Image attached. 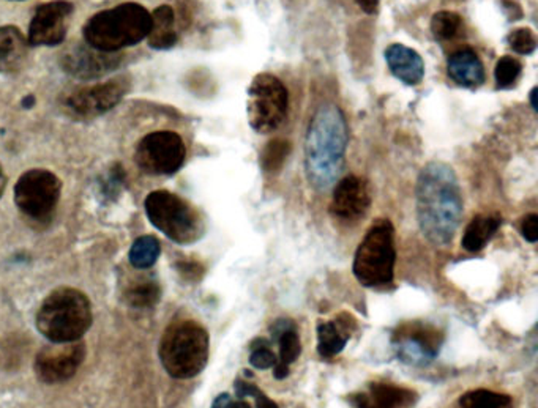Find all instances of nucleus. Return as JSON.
<instances>
[{"instance_id": "1", "label": "nucleus", "mask_w": 538, "mask_h": 408, "mask_svg": "<svg viewBox=\"0 0 538 408\" xmlns=\"http://www.w3.org/2000/svg\"><path fill=\"white\" fill-rule=\"evenodd\" d=\"M417 219L421 234L436 246L452 242L463 217V196L457 173L446 162H433L417 180Z\"/></svg>"}, {"instance_id": "2", "label": "nucleus", "mask_w": 538, "mask_h": 408, "mask_svg": "<svg viewBox=\"0 0 538 408\" xmlns=\"http://www.w3.org/2000/svg\"><path fill=\"white\" fill-rule=\"evenodd\" d=\"M347 141L346 117L340 107L332 103L319 106L305 136V172L317 191H327L340 180Z\"/></svg>"}, {"instance_id": "3", "label": "nucleus", "mask_w": 538, "mask_h": 408, "mask_svg": "<svg viewBox=\"0 0 538 408\" xmlns=\"http://www.w3.org/2000/svg\"><path fill=\"white\" fill-rule=\"evenodd\" d=\"M152 14L146 6L128 2L93 14L84 25V40L93 50L118 52L149 37Z\"/></svg>"}, {"instance_id": "4", "label": "nucleus", "mask_w": 538, "mask_h": 408, "mask_svg": "<svg viewBox=\"0 0 538 408\" xmlns=\"http://www.w3.org/2000/svg\"><path fill=\"white\" fill-rule=\"evenodd\" d=\"M90 325V303L86 295L76 289H57L38 310L40 333L56 344L80 340Z\"/></svg>"}, {"instance_id": "5", "label": "nucleus", "mask_w": 538, "mask_h": 408, "mask_svg": "<svg viewBox=\"0 0 538 408\" xmlns=\"http://www.w3.org/2000/svg\"><path fill=\"white\" fill-rule=\"evenodd\" d=\"M160 359L171 377H196L209 359V334L193 320L174 322L163 334Z\"/></svg>"}, {"instance_id": "6", "label": "nucleus", "mask_w": 538, "mask_h": 408, "mask_svg": "<svg viewBox=\"0 0 538 408\" xmlns=\"http://www.w3.org/2000/svg\"><path fill=\"white\" fill-rule=\"evenodd\" d=\"M395 262L393 224L389 219H378L355 251L354 276L365 287L392 284L395 276Z\"/></svg>"}, {"instance_id": "7", "label": "nucleus", "mask_w": 538, "mask_h": 408, "mask_svg": "<svg viewBox=\"0 0 538 408\" xmlns=\"http://www.w3.org/2000/svg\"><path fill=\"white\" fill-rule=\"evenodd\" d=\"M146 211L150 223L173 242L190 245L203 236L204 226L198 211L177 194L163 190L150 192L146 199Z\"/></svg>"}, {"instance_id": "8", "label": "nucleus", "mask_w": 538, "mask_h": 408, "mask_svg": "<svg viewBox=\"0 0 538 408\" xmlns=\"http://www.w3.org/2000/svg\"><path fill=\"white\" fill-rule=\"evenodd\" d=\"M289 109V93L277 76L260 73L248 87L247 116L250 126L260 134H269L285 124Z\"/></svg>"}, {"instance_id": "9", "label": "nucleus", "mask_w": 538, "mask_h": 408, "mask_svg": "<svg viewBox=\"0 0 538 408\" xmlns=\"http://www.w3.org/2000/svg\"><path fill=\"white\" fill-rule=\"evenodd\" d=\"M130 90V79L125 76L112 78L95 86H84L65 93L61 103L63 111L75 120H92L111 111Z\"/></svg>"}, {"instance_id": "10", "label": "nucleus", "mask_w": 538, "mask_h": 408, "mask_svg": "<svg viewBox=\"0 0 538 408\" xmlns=\"http://www.w3.org/2000/svg\"><path fill=\"white\" fill-rule=\"evenodd\" d=\"M62 192V181L56 173L32 169L19 177L14 186V202L25 217L48 219L56 209Z\"/></svg>"}, {"instance_id": "11", "label": "nucleus", "mask_w": 538, "mask_h": 408, "mask_svg": "<svg viewBox=\"0 0 538 408\" xmlns=\"http://www.w3.org/2000/svg\"><path fill=\"white\" fill-rule=\"evenodd\" d=\"M186 147L174 131H155L137 144L135 162L150 175H173L184 166Z\"/></svg>"}, {"instance_id": "12", "label": "nucleus", "mask_w": 538, "mask_h": 408, "mask_svg": "<svg viewBox=\"0 0 538 408\" xmlns=\"http://www.w3.org/2000/svg\"><path fill=\"white\" fill-rule=\"evenodd\" d=\"M444 334L428 323H402L392 334V346L398 359L409 366H428L438 358Z\"/></svg>"}, {"instance_id": "13", "label": "nucleus", "mask_w": 538, "mask_h": 408, "mask_svg": "<svg viewBox=\"0 0 538 408\" xmlns=\"http://www.w3.org/2000/svg\"><path fill=\"white\" fill-rule=\"evenodd\" d=\"M124 56L118 52L93 50L89 44H73L61 54V67L78 79H99L120 69Z\"/></svg>"}, {"instance_id": "14", "label": "nucleus", "mask_w": 538, "mask_h": 408, "mask_svg": "<svg viewBox=\"0 0 538 408\" xmlns=\"http://www.w3.org/2000/svg\"><path fill=\"white\" fill-rule=\"evenodd\" d=\"M86 357V347L80 342H63L44 347L35 359L37 377L43 384H62L73 377Z\"/></svg>"}, {"instance_id": "15", "label": "nucleus", "mask_w": 538, "mask_h": 408, "mask_svg": "<svg viewBox=\"0 0 538 408\" xmlns=\"http://www.w3.org/2000/svg\"><path fill=\"white\" fill-rule=\"evenodd\" d=\"M75 6L67 0H54L37 8L29 25L31 46H57L63 43Z\"/></svg>"}, {"instance_id": "16", "label": "nucleus", "mask_w": 538, "mask_h": 408, "mask_svg": "<svg viewBox=\"0 0 538 408\" xmlns=\"http://www.w3.org/2000/svg\"><path fill=\"white\" fill-rule=\"evenodd\" d=\"M370 205L372 196L365 180L347 175L335 186L330 213L343 221H359L368 213Z\"/></svg>"}, {"instance_id": "17", "label": "nucleus", "mask_w": 538, "mask_h": 408, "mask_svg": "<svg viewBox=\"0 0 538 408\" xmlns=\"http://www.w3.org/2000/svg\"><path fill=\"white\" fill-rule=\"evenodd\" d=\"M415 401L414 391L392 384H372L365 393L349 396L355 408H408Z\"/></svg>"}, {"instance_id": "18", "label": "nucleus", "mask_w": 538, "mask_h": 408, "mask_svg": "<svg viewBox=\"0 0 538 408\" xmlns=\"http://www.w3.org/2000/svg\"><path fill=\"white\" fill-rule=\"evenodd\" d=\"M385 62L392 75L406 86L420 84L425 76V62L420 54L404 44H390L385 50Z\"/></svg>"}, {"instance_id": "19", "label": "nucleus", "mask_w": 538, "mask_h": 408, "mask_svg": "<svg viewBox=\"0 0 538 408\" xmlns=\"http://www.w3.org/2000/svg\"><path fill=\"white\" fill-rule=\"evenodd\" d=\"M29 48V40L18 27H0V75H14L24 69Z\"/></svg>"}, {"instance_id": "20", "label": "nucleus", "mask_w": 538, "mask_h": 408, "mask_svg": "<svg viewBox=\"0 0 538 408\" xmlns=\"http://www.w3.org/2000/svg\"><path fill=\"white\" fill-rule=\"evenodd\" d=\"M448 78L459 87L477 88L485 82V67L472 48H459L447 62Z\"/></svg>"}, {"instance_id": "21", "label": "nucleus", "mask_w": 538, "mask_h": 408, "mask_svg": "<svg viewBox=\"0 0 538 408\" xmlns=\"http://www.w3.org/2000/svg\"><path fill=\"white\" fill-rule=\"evenodd\" d=\"M357 328L355 320L347 314H341L336 320L317 325V352L322 358H334L340 355L351 333Z\"/></svg>"}, {"instance_id": "22", "label": "nucleus", "mask_w": 538, "mask_h": 408, "mask_svg": "<svg viewBox=\"0 0 538 408\" xmlns=\"http://www.w3.org/2000/svg\"><path fill=\"white\" fill-rule=\"evenodd\" d=\"M152 14V27H150V48L158 51H166L177 44V32H175V14L169 5H161Z\"/></svg>"}, {"instance_id": "23", "label": "nucleus", "mask_w": 538, "mask_h": 408, "mask_svg": "<svg viewBox=\"0 0 538 408\" xmlns=\"http://www.w3.org/2000/svg\"><path fill=\"white\" fill-rule=\"evenodd\" d=\"M502 219L495 215H478L470 221L464 232L463 247L469 253H478L486 246L501 227Z\"/></svg>"}, {"instance_id": "24", "label": "nucleus", "mask_w": 538, "mask_h": 408, "mask_svg": "<svg viewBox=\"0 0 538 408\" xmlns=\"http://www.w3.org/2000/svg\"><path fill=\"white\" fill-rule=\"evenodd\" d=\"M461 408H514V403L507 394L495 391L476 390L466 393L459 399Z\"/></svg>"}, {"instance_id": "25", "label": "nucleus", "mask_w": 538, "mask_h": 408, "mask_svg": "<svg viewBox=\"0 0 538 408\" xmlns=\"http://www.w3.org/2000/svg\"><path fill=\"white\" fill-rule=\"evenodd\" d=\"M160 242L152 236H141L133 243L130 251V262L137 268H150L160 257Z\"/></svg>"}, {"instance_id": "26", "label": "nucleus", "mask_w": 538, "mask_h": 408, "mask_svg": "<svg viewBox=\"0 0 538 408\" xmlns=\"http://www.w3.org/2000/svg\"><path fill=\"white\" fill-rule=\"evenodd\" d=\"M291 153V145L283 139H272L267 144L262 155H260V166L269 173L278 172L281 167L285 166L288 156Z\"/></svg>"}, {"instance_id": "27", "label": "nucleus", "mask_w": 538, "mask_h": 408, "mask_svg": "<svg viewBox=\"0 0 538 408\" xmlns=\"http://www.w3.org/2000/svg\"><path fill=\"white\" fill-rule=\"evenodd\" d=\"M160 285L154 281H143L127 292V301L137 310L154 308L155 304L160 301Z\"/></svg>"}, {"instance_id": "28", "label": "nucleus", "mask_w": 538, "mask_h": 408, "mask_svg": "<svg viewBox=\"0 0 538 408\" xmlns=\"http://www.w3.org/2000/svg\"><path fill=\"white\" fill-rule=\"evenodd\" d=\"M463 24V19L458 13L442 10L431 18V32L438 40H452Z\"/></svg>"}, {"instance_id": "29", "label": "nucleus", "mask_w": 538, "mask_h": 408, "mask_svg": "<svg viewBox=\"0 0 538 408\" xmlns=\"http://www.w3.org/2000/svg\"><path fill=\"white\" fill-rule=\"evenodd\" d=\"M523 65L518 59L512 56H504L497 60L495 69L496 86L497 88H510L518 81Z\"/></svg>"}, {"instance_id": "30", "label": "nucleus", "mask_w": 538, "mask_h": 408, "mask_svg": "<svg viewBox=\"0 0 538 408\" xmlns=\"http://www.w3.org/2000/svg\"><path fill=\"white\" fill-rule=\"evenodd\" d=\"M277 342H278L279 346L278 363H281V365H292L300 357L302 344H300V339H298L297 329L296 328L281 334Z\"/></svg>"}, {"instance_id": "31", "label": "nucleus", "mask_w": 538, "mask_h": 408, "mask_svg": "<svg viewBox=\"0 0 538 408\" xmlns=\"http://www.w3.org/2000/svg\"><path fill=\"white\" fill-rule=\"evenodd\" d=\"M250 363L253 367L256 369H272L273 366L277 365V357H275V353L270 350V342L267 339H260L253 340L251 342V346H250Z\"/></svg>"}, {"instance_id": "32", "label": "nucleus", "mask_w": 538, "mask_h": 408, "mask_svg": "<svg viewBox=\"0 0 538 408\" xmlns=\"http://www.w3.org/2000/svg\"><path fill=\"white\" fill-rule=\"evenodd\" d=\"M508 44H510V48L514 51V52H518V54H523V56H529V54H533V51L537 50V40H535V35H533V32L531 29H527V27H521V29H514L507 38Z\"/></svg>"}, {"instance_id": "33", "label": "nucleus", "mask_w": 538, "mask_h": 408, "mask_svg": "<svg viewBox=\"0 0 538 408\" xmlns=\"http://www.w3.org/2000/svg\"><path fill=\"white\" fill-rule=\"evenodd\" d=\"M521 234L529 243H537L538 240V217L535 213L526 215L521 221Z\"/></svg>"}, {"instance_id": "34", "label": "nucleus", "mask_w": 538, "mask_h": 408, "mask_svg": "<svg viewBox=\"0 0 538 408\" xmlns=\"http://www.w3.org/2000/svg\"><path fill=\"white\" fill-rule=\"evenodd\" d=\"M212 408H251L250 407V403H245L243 399H239V401H232V397L230 394H220V396L213 401V405Z\"/></svg>"}, {"instance_id": "35", "label": "nucleus", "mask_w": 538, "mask_h": 408, "mask_svg": "<svg viewBox=\"0 0 538 408\" xmlns=\"http://www.w3.org/2000/svg\"><path fill=\"white\" fill-rule=\"evenodd\" d=\"M179 272L182 273L186 279L196 281V279L203 276L204 270H203V266L196 264V262H182V264H179Z\"/></svg>"}, {"instance_id": "36", "label": "nucleus", "mask_w": 538, "mask_h": 408, "mask_svg": "<svg viewBox=\"0 0 538 408\" xmlns=\"http://www.w3.org/2000/svg\"><path fill=\"white\" fill-rule=\"evenodd\" d=\"M296 325L291 322V320H286V319H279L277 322H273L272 327H270V333H272V338L275 340H278L279 336L281 334L286 333V331H289V329H294Z\"/></svg>"}, {"instance_id": "37", "label": "nucleus", "mask_w": 538, "mask_h": 408, "mask_svg": "<svg viewBox=\"0 0 538 408\" xmlns=\"http://www.w3.org/2000/svg\"><path fill=\"white\" fill-rule=\"evenodd\" d=\"M251 397H254L256 407L258 408H279L277 403H273L272 399H269V397H267L262 391L258 390V388H254Z\"/></svg>"}, {"instance_id": "38", "label": "nucleus", "mask_w": 538, "mask_h": 408, "mask_svg": "<svg viewBox=\"0 0 538 408\" xmlns=\"http://www.w3.org/2000/svg\"><path fill=\"white\" fill-rule=\"evenodd\" d=\"M357 4H359L360 8L363 12L373 14V13H376V10H378L379 0H357Z\"/></svg>"}, {"instance_id": "39", "label": "nucleus", "mask_w": 538, "mask_h": 408, "mask_svg": "<svg viewBox=\"0 0 538 408\" xmlns=\"http://www.w3.org/2000/svg\"><path fill=\"white\" fill-rule=\"evenodd\" d=\"M273 377L277 378V380H283V378L288 377L289 376V366L281 365L277 361V365L273 366Z\"/></svg>"}, {"instance_id": "40", "label": "nucleus", "mask_w": 538, "mask_h": 408, "mask_svg": "<svg viewBox=\"0 0 538 408\" xmlns=\"http://www.w3.org/2000/svg\"><path fill=\"white\" fill-rule=\"evenodd\" d=\"M5 186L6 175L5 172H4V169H2V166H0V198H2V194H4V191H5Z\"/></svg>"}, {"instance_id": "41", "label": "nucleus", "mask_w": 538, "mask_h": 408, "mask_svg": "<svg viewBox=\"0 0 538 408\" xmlns=\"http://www.w3.org/2000/svg\"><path fill=\"white\" fill-rule=\"evenodd\" d=\"M531 105H533V111H537V87H533L531 92Z\"/></svg>"}, {"instance_id": "42", "label": "nucleus", "mask_w": 538, "mask_h": 408, "mask_svg": "<svg viewBox=\"0 0 538 408\" xmlns=\"http://www.w3.org/2000/svg\"><path fill=\"white\" fill-rule=\"evenodd\" d=\"M35 105V98H33V97H25L24 99H23V106H24V107H27V109H29V107H32V106Z\"/></svg>"}]
</instances>
